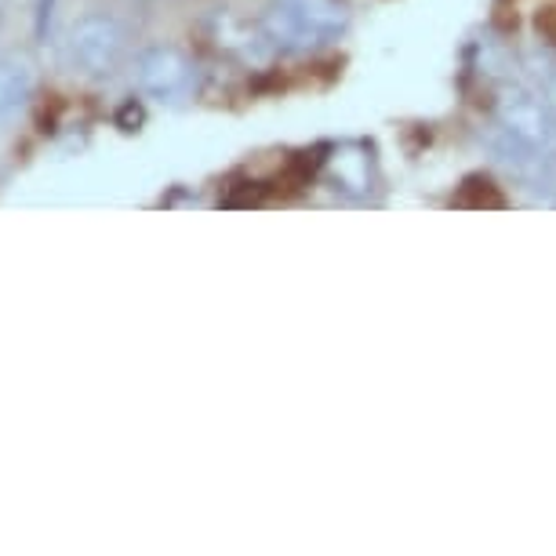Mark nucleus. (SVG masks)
<instances>
[{"mask_svg":"<svg viewBox=\"0 0 556 556\" xmlns=\"http://www.w3.org/2000/svg\"><path fill=\"white\" fill-rule=\"evenodd\" d=\"M34 88H37L34 62L23 55L0 59V121L15 117V113L34 99Z\"/></svg>","mask_w":556,"mask_h":556,"instance_id":"obj_8","label":"nucleus"},{"mask_svg":"<svg viewBox=\"0 0 556 556\" xmlns=\"http://www.w3.org/2000/svg\"><path fill=\"white\" fill-rule=\"evenodd\" d=\"M135 84L156 102H186L197 91V62L172 45H153L135 55Z\"/></svg>","mask_w":556,"mask_h":556,"instance_id":"obj_3","label":"nucleus"},{"mask_svg":"<svg viewBox=\"0 0 556 556\" xmlns=\"http://www.w3.org/2000/svg\"><path fill=\"white\" fill-rule=\"evenodd\" d=\"M212 40H215L218 51L248 62V66H262V62H269L273 55H277L258 18H244V15H233V12H215L212 15Z\"/></svg>","mask_w":556,"mask_h":556,"instance_id":"obj_5","label":"nucleus"},{"mask_svg":"<svg viewBox=\"0 0 556 556\" xmlns=\"http://www.w3.org/2000/svg\"><path fill=\"white\" fill-rule=\"evenodd\" d=\"M328 182L334 193L364 201L375 190V161L371 150L361 142H345L328 156Z\"/></svg>","mask_w":556,"mask_h":556,"instance_id":"obj_6","label":"nucleus"},{"mask_svg":"<svg viewBox=\"0 0 556 556\" xmlns=\"http://www.w3.org/2000/svg\"><path fill=\"white\" fill-rule=\"evenodd\" d=\"M66 59L91 80L113 77L128 59V29L110 12L80 15L66 34Z\"/></svg>","mask_w":556,"mask_h":556,"instance_id":"obj_2","label":"nucleus"},{"mask_svg":"<svg viewBox=\"0 0 556 556\" xmlns=\"http://www.w3.org/2000/svg\"><path fill=\"white\" fill-rule=\"evenodd\" d=\"M280 4H288L302 23L317 29L324 45L339 40L350 29V8H345V0H280Z\"/></svg>","mask_w":556,"mask_h":556,"instance_id":"obj_9","label":"nucleus"},{"mask_svg":"<svg viewBox=\"0 0 556 556\" xmlns=\"http://www.w3.org/2000/svg\"><path fill=\"white\" fill-rule=\"evenodd\" d=\"M258 23L266 29V37L277 55H306V51L324 45V37L317 29L302 23V18L291 12L288 4H280V0H269L266 12L258 15Z\"/></svg>","mask_w":556,"mask_h":556,"instance_id":"obj_7","label":"nucleus"},{"mask_svg":"<svg viewBox=\"0 0 556 556\" xmlns=\"http://www.w3.org/2000/svg\"><path fill=\"white\" fill-rule=\"evenodd\" d=\"M495 124L520 146L556 161V110L523 77L498 80Z\"/></svg>","mask_w":556,"mask_h":556,"instance_id":"obj_1","label":"nucleus"},{"mask_svg":"<svg viewBox=\"0 0 556 556\" xmlns=\"http://www.w3.org/2000/svg\"><path fill=\"white\" fill-rule=\"evenodd\" d=\"M484 142H488L491 156L498 161V167L513 178V182H520L523 190L534 193L539 201H556V161L528 150V146H520L513 135L502 131L498 124H491Z\"/></svg>","mask_w":556,"mask_h":556,"instance_id":"obj_4","label":"nucleus"},{"mask_svg":"<svg viewBox=\"0 0 556 556\" xmlns=\"http://www.w3.org/2000/svg\"><path fill=\"white\" fill-rule=\"evenodd\" d=\"M0 18H4V0H0Z\"/></svg>","mask_w":556,"mask_h":556,"instance_id":"obj_10","label":"nucleus"}]
</instances>
